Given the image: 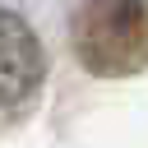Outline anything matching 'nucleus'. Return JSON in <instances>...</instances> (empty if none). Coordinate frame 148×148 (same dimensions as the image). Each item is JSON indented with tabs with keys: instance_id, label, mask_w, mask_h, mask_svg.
Segmentation results:
<instances>
[{
	"instance_id": "obj_2",
	"label": "nucleus",
	"mask_w": 148,
	"mask_h": 148,
	"mask_svg": "<svg viewBox=\"0 0 148 148\" xmlns=\"http://www.w3.org/2000/svg\"><path fill=\"white\" fill-rule=\"evenodd\" d=\"M46 83V51L23 14L0 5V125L32 111Z\"/></svg>"
},
{
	"instance_id": "obj_1",
	"label": "nucleus",
	"mask_w": 148,
	"mask_h": 148,
	"mask_svg": "<svg viewBox=\"0 0 148 148\" xmlns=\"http://www.w3.org/2000/svg\"><path fill=\"white\" fill-rule=\"evenodd\" d=\"M69 46L97 79H130L148 65V0H74Z\"/></svg>"
}]
</instances>
